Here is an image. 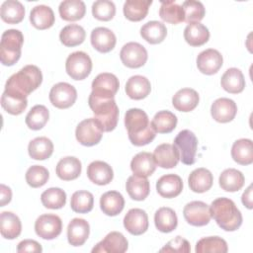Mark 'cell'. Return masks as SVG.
Instances as JSON below:
<instances>
[{"mask_svg":"<svg viewBox=\"0 0 253 253\" xmlns=\"http://www.w3.org/2000/svg\"><path fill=\"white\" fill-rule=\"evenodd\" d=\"M42 81L41 69L36 65H26L17 73L10 76L5 84L4 93L20 99L27 97L35 91Z\"/></svg>","mask_w":253,"mask_h":253,"instance_id":"cell-1","label":"cell"},{"mask_svg":"<svg viewBox=\"0 0 253 253\" xmlns=\"http://www.w3.org/2000/svg\"><path fill=\"white\" fill-rule=\"evenodd\" d=\"M125 126L127 129L128 139L135 146L150 143L156 135L147 114L141 109L131 108L125 115Z\"/></svg>","mask_w":253,"mask_h":253,"instance_id":"cell-2","label":"cell"},{"mask_svg":"<svg viewBox=\"0 0 253 253\" xmlns=\"http://www.w3.org/2000/svg\"><path fill=\"white\" fill-rule=\"evenodd\" d=\"M211 216L225 231H235L242 224V214L234 202L228 198H217L210 206Z\"/></svg>","mask_w":253,"mask_h":253,"instance_id":"cell-3","label":"cell"},{"mask_svg":"<svg viewBox=\"0 0 253 253\" xmlns=\"http://www.w3.org/2000/svg\"><path fill=\"white\" fill-rule=\"evenodd\" d=\"M88 104L104 131H112L119 121V108L114 98L103 99L92 94L89 95Z\"/></svg>","mask_w":253,"mask_h":253,"instance_id":"cell-4","label":"cell"},{"mask_svg":"<svg viewBox=\"0 0 253 253\" xmlns=\"http://www.w3.org/2000/svg\"><path fill=\"white\" fill-rule=\"evenodd\" d=\"M23 43L24 36L19 30L10 29L2 34L0 59L3 65L12 66L20 59Z\"/></svg>","mask_w":253,"mask_h":253,"instance_id":"cell-5","label":"cell"},{"mask_svg":"<svg viewBox=\"0 0 253 253\" xmlns=\"http://www.w3.org/2000/svg\"><path fill=\"white\" fill-rule=\"evenodd\" d=\"M174 146L179 152L180 160L185 165H193L196 162L198 138L189 129L181 130L174 139Z\"/></svg>","mask_w":253,"mask_h":253,"instance_id":"cell-6","label":"cell"},{"mask_svg":"<svg viewBox=\"0 0 253 253\" xmlns=\"http://www.w3.org/2000/svg\"><path fill=\"white\" fill-rule=\"evenodd\" d=\"M67 74L74 80H83L92 70V60L84 51H75L68 55L65 62Z\"/></svg>","mask_w":253,"mask_h":253,"instance_id":"cell-7","label":"cell"},{"mask_svg":"<svg viewBox=\"0 0 253 253\" xmlns=\"http://www.w3.org/2000/svg\"><path fill=\"white\" fill-rule=\"evenodd\" d=\"M104 130L95 118L83 120L78 124L75 136L78 142L84 146H93L100 142Z\"/></svg>","mask_w":253,"mask_h":253,"instance_id":"cell-8","label":"cell"},{"mask_svg":"<svg viewBox=\"0 0 253 253\" xmlns=\"http://www.w3.org/2000/svg\"><path fill=\"white\" fill-rule=\"evenodd\" d=\"M120 87L118 77L113 73H100L92 82V92L90 94L103 99L115 98Z\"/></svg>","mask_w":253,"mask_h":253,"instance_id":"cell-9","label":"cell"},{"mask_svg":"<svg viewBox=\"0 0 253 253\" xmlns=\"http://www.w3.org/2000/svg\"><path fill=\"white\" fill-rule=\"evenodd\" d=\"M62 230L61 218L56 214L45 213L40 215L35 222V231L42 239L51 240L57 237Z\"/></svg>","mask_w":253,"mask_h":253,"instance_id":"cell-10","label":"cell"},{"mask_svg":"<svg viewBox=\"0 0 253 253\" xmlns=\"http://www.w3.org/2000/svg\"><path fill=\"white\" fill-rule=\"evenodd\" d=\"M77 99V91L74 86L66 82H59L52 86L49 92L50 103L58 109L71 107Z\"/></svg>","mask_w":253,"mask_h":253,"instance_id":"cell-11","label":"cell"},{"mask_svg":"<svg viewBox=\"0 0 253 253\" xmlns=\"http://www.w3.org/2000/svg\"><path fill=\"white\" fill-rule=\"evenodd\" d=\"M147 50L146 48L134 42L126 43L120 52V58L124 65L128 68H139L147 61Z\"/></svg>","mask_w":253,"mask_h":253,"instance_id":"cell-12","label":"cell"},{"mask_svg":"<svg viewBox=\"0 0 253 253\" xmlns=\"http://www.w3.org/2000/svg\"><path fill=\"white\" fill-rule=\"evenodd\" d=\"M186 221L194 226L207 225L211 220L210 206L202 201H193L188 203L183 210Z\"/></svg>","mask_w":253,"mask_h":253,"instance_id":"cell-13","label":"cell"},{"mask_svg":"<svg viewBox=\"0 0 253 253\" xmlns=\"http://www.w3.org/2000/svg\"><path fill=\"white\" fill-rule=\"evenodd\" d=\"M128 242L123 233L112 231L92 249L93 253H124L127 250Z\"/></svg>","mask_w":253,"mask_h":253,"instance_id":"cell-14","label":"cell"},{"mask_svg":"<svg viewBox=\"0 0 253 253\" xmlns=\"http://www.w3.org/2000/svg\"><path fill=\"white\" fill-rule=\"evenodd\" d=\"M222 55L218 50L213 48L203 50L197 57V67L206 75H212L216 73L222 66Z\"/></svg>","mask_w":253,"mask_h":253,"instance_id":"cell-15","label":"cell"},{"mask_svg":"<svg viewBox=\"0 0 253 253\" xmlns=\"http://www.w3.org/2000/svg\"><path fill=\"white\" fill-rule=\"evenodd\" d=\"M125 228L132 235H141L148 229V216L141 209L129 210L124 217Z\"/></svg>","mask_w":253,"mask_h":253,"instance_id":"cell-16","label":"cell"},{"mask_svg":"<svg viewBox=\"0 0 253 253\" xmlns=\"http://www.w3.org/2000/svg\"><path fill=\"white\" fill-rule=\"evenodd\" d=\"M237 113V106L235 102L228 98L216 99L211 107V114L214 121L218 123L231 122Z\"/></svg>","mask_w":253,"mask_h":253,"instance_id":"cell-17","label":"cell"},{"mask_svg":"<svg viewBox=\"0 0 253 253\" xmlns=\"http://www.w3.org/2000/svg\"><path fill=\"white\" fill-rule=\"evenodd\" d=\"M91 44L93 47L102 53L111 51L117 42L115 34L108 28L98 27L91 32Z\"/></svg>","mask_w":253,"mask_h":253,"instance_id":"cell-18","label":"cell"},{"mask_svg":"<svg viewBox=\"0 0 253 253\" xmlns=\"http://www.w3.org/2000/svg\"><path fill=\"white\" fill-rule=\"evenodd\" d=\"M157 193L166 199L179 196L183 190V181L176 174H167L160 177L156 182Z\"/></svg>","mask_w":253,"mask_h":253,"instance_id":"cell-19","label":"cell"},{"mask_svg":"<svg viewBox=\"0 0 253 253\" xmlns=\"http://www.w3.org/2000/svg\"><path fill=\"white\" fill-rule=\"evenodd\" d=\"M152 155L155 164L165 169L175 167L180 160L177 148L174 146V144L170 143H162L158 145Z\"/></svg>","mask_w":253,"mask_h":253,"instance_id":"cell-20","label":"cell"},{"mask_svg":"<svg viewBox=\"0 0 253 253\" xmlns=\"http://www.w3.org/2000/svg\"><path fill=\"white\" fill-rule=\"evenodd\" d=\"M90 225L84 218H73L67 226V240L72 246L83 245L89 237Z\"/></svg>","mask_w":253,"mask_h":253,"instance_id":"cell-21","label":"cell"},{"mask_svg":"<svg viewBox=\"0 0 253 253\" xmlns=\"http://www.w3.org/2000/svg\"><path fill=\"white\" fill-rule=\"evenodd\" d=\"M87 176L89 180L94 184L104 186L108 185L113 180L114 172L108 163L96 160L88 165Z\"/></svg>","mask_w":253,"mask_h":253,"instance_id":"cell-22","label":"cell"},{"mask_svg":"<svg viewBox=\"0 0 253 253\" xmlns=\"http://www.w3.org/2000/svg\"><path fill=\"white\" fill-rule=\"evenodd\" d=\"M199 94L192 88H183L175 93L172 98L173 107L180 112H191L199 104Z\"/></svg>","mask_w":253,"mask_h":253,"instance_id":"cell-23","label":"cell"},{"mask_svg":"<svg viewBox=\"0 0 253 253\" xmlns=\"http://www.w3.org/2000/svg\"><path fill=\"white\" fill-rule=\"evenodd\" d=\"M125 90L130 99L141 100L149 95L151 91V84L146 77L133 75L126 81Z\"/></svg>","mask_w":253,"mask_h":253,"instance_id":"cell-24","label":"cell"},{"mask_svg":"<svg viewBox=\"0 0 253 253\" xmlns=\"http://www.w3.org/2000/svg\"><path fill=\"white\" fill-rule=\"evenodd\" d=\"M81 170V162L74 156H66L61 158L55 168L56 175L63 181H71L78 178Z\"/></svg>","mask_w":253,"mask_h":253,"instance_id":"cell-25","label":"cell"},{"mask_svg":"<svg viewBox=\"0 0 253 253\" xmlns=\"http://www.w3.org/2000/svg\"><path fill=\"white\" fill-rule=\"evenodd\" d=\"M130 169L133 175L145 178L151 176L156 169L153 155L145 151L137 153L130 161Z\"/></svg>","mask_w":253,"mask_h":253,"instance_id":"cell-26","label":"cell"},{"mask_svg":"<svg viewBox=\"0 0 253 253\" xmlns=\"http://www.w3.org/2000/svg\"><path fill=\"white\" fill-rule=\"evenodd\" d=\"M54 21L55 17L52 9L45 5H37L30 13V22L38 30L49 29Z\"/></svg>","mask_w":253,"mask_h":253,"instance_id":"cell-27","label":"cell"},{"mask_svg":"<svg viewBox=\"0 0 253 253\" xmlns=\"http://www.w3.org/2000/svg\"><path fill=\"white\" fill-rule=\"evenodd\" d=\"M213 182L212 174L206 168H197L191 172L188 178L190 189L195 193H205L209 191Z\"/></svg>","mask_w":253,"mask_h":253,"instance_id":"cell-28","label":"cell"},{"mask_svg":"<svg viewBox=\"0 0 253 253\" xmlns=\"http://www.w3.org/2000/svg\"><path fill=\"white\" fill-rule=\"evenodd\" d=\"M220 85L228 93H241L245 87V79L243 73L238 68H228L221 76Z\"/></svg>","mask_w":253,"mask_h":253,"instance_id":"cell-29","label":"cell"},{"mask_svg":"<svg viewBox=\"0 0 253 253\" xmlns=\"http://www.w3.org/2000/svg\"><path fill=\"white\" fill-rule=\"evenodd\" d=\"M125 207V199L123 195L117 191H109L101 196L100 208L102 211L109 215H118Z\"/></svg>","mask_w":253,"mask_h":253,"instance_id":"cell-30","label":"cell"},{"mask_svg":"<svg viewBox=\"0 0 253 253\" xmlns=\"http://www.w3.org/2000/svg\"><path fill=\"white\" fill-rule=\"evenodd\" d=\"M0 231L6 239L17 238L22 231V223L19 216L11 211H3L0 214Z\"/></svg>","mask_w":253,"mask_h":253,"instance_id":"cell-31","label":"cell"},{"mask_svg":"<svg viewBox=\"0 0 253 253\" xmlns=\"http://www.w3.org/2000/svg\"><path fill=\"white\" fill-rule=\"evenodd\" d=\"M232 159L240 165H250L253 162V144L248 138H240L231 147Z\"/></svg>","mask_w":253,"mask_h":253,"instance_id":"cell-32","label":"cell"},{"mask_svg":"<svg viewBox=\"0 0 253 253\" xmlns=\"http://www.w3.org/2000/svg\"><path fill=\"white\" fill-rule=\"evenodd\" d=\"M126 189L128 196L134 201H143L150 192L149 181L145 177L136 175L129 176L126 183Z\"/></svg>","mask_w":253,"mask_h":253,"instance_id":"cell-33","label":"cell"},{"mask_svg":"<svg viewBox=\"0 0 253 253\" xmlns=\"http://www.w3.org/2000/svg\"><path fill=\"white\" fill-rule=\"evenodd\" d=\"M58 12L64 21L74 22L81 20L86 13L85 3L81 0H65L59 4Z\"/></svg>","mask_w":253,"mask_h":253,"instance_id":"cell-34","label":"cell"},{"mask_svg":"<svg viewBox=\"0 0 253 253\" xmlns=\"http://www.w3.org/2000/svg\"><path fill=\"white\" fill-rule=\"evenodd\" d=\"M154 223L159 231L164 233L171 232L177 227V214L171 208L162 207L155 211Z\"/></svg>","mask_w":253,"mask_h":253,"instance_id":"cell-35","label":"cell"},{"mask_svg":"<svg viewBox=\"0 0 253 253\" xmlns=\"http://www.w3.org/2000/svg\"><path fill=\"white\" fill-rule=\"evenodd\" d=\"M151 4V0H127L124 4V15L129 21L139 22L146 17Z\"/></svg>","mask_w":253,"mask_h":253,"instance_id":"cell-36","label":"cell"},{"mask_svg":"<svg viewBox=\"0 0 253 253\" xmlns=\"http://www.w3.org/2000/svg\"><path fill=\"white\" fill-rule=\"evenodd\" d=\"M28 152L30 157L35 160H45L53 152V143L45 136L36 137L30 141Z\"/></svg>","mask_w":253,"mask_h":253,"instance_id":"cell-37","label":"cell"},{"mask_svg":"<svg viewBox=\"0 0 253 253\" xmlns=\"http://www.w3.org/2000/svg\"><path fill=\"white\" fill-rule=\"evenodd\" d=\"M140 36L151 44L162 42L167 36L166 26L158 21H149L140 29Z\"/></svg>","mask_w":253,"mask_h":253,"instance_id":"cell-38","label":"cell"},{"mask_svg":"<svg viewBox=\"0 0 253 253\" xmlns=\"http://www.w3.org/2000/svg\"><path fill=\"white\" fill-rule=\"evenodd\" d=\"M184 39L192 46L205 44L210 39L209 29L201 23L188 24L184 30Z\"/></svg>","mask_w":253,"mask_h":253,"instance_id":"cell-39","label":"cell"},{"mask_svg":"<svg viewBox=\"0 0 253 253\" xmlns=\"http://www.w3.org/2000/svg\"><path fill=\"white\" fill-rule=\"evenodd\" d=\"M244 182L245 178L242 172L234 168H228L222 171L218 179L220 188L226 192L239 191L243 187Z\"/></svg>","mask_w":253,"mask_h":253,"instance_id":"cell-40","label":"cell"},{"mask_svg":"<svg viewBox=\"0 0 253 253\" xmlns=\"http://www.w3.org/2000/svg\"><path fill=\"white\" fill-rule=\"evenodd\" d=\"M0 16L5 23L18 24L25 17V7L17 0H7L1 5Z\"/></svg>","mask_w":253,"mask_h":253,"instance_id":"cell-41","label":"cell"},{"mask_svg":"<svg viewBox=\"0 0 253 253\" xmlns=\"http://www.w3.org/2000/svg\"><path fill=\"white\" fill-rule=\"evenodd\" d=\"M159 16L162 21L173 25L180 24L185 20L183 7L175 1H161Z\"/></svg>","mask_w":253,"mask_h":253,"instance_id":"cell-42","label":"cell"},{"mask_svg":"<svg viewBox=\"0 0 253 253\" xmlns=\"http://www.w3.org/2000/svg\"><path fill=\"white\" fill-rule=\"evenodd\" d=\"M86 37L85 30L77 25L70 24L65 26L59 33V40L65 46H76L81 44Z\"/></svg>","mask_w":253,"mask_h":253,"instance_id":"cell-43","label":"cell"},{"mask_svg":"<svg viewBox=\"0 0 253 253\" xmlns=\"http://www.w3.org/2000/svg\"><path fill=\"white\" fill-rule=\"evenodd\" d=\"M177 117L170 111H160L155 114L151 121L154 130L158 133H169L177 126Z\"/></svg>","mask_w":253,"mask_h":253,"instance_id":"cell-44","label":"cell"},{"mask_svg":"<svg viewBox=\"0 0 253 253\" xmlns=\"http://www.w3.org/2000/svg\"><path fill=\"white\" fill-rule=\"evenodd\" d=\"M49 118V112L43 105L34 106L26 116V125L33 130H39L44 126Z\"/></svg>","mask_w":253,"mask_h":253,"instance_id":"cell-45","label":"cell"},{"mask_svg":"<svg viewBox=\"0 0 253 253\" xmlns=\"http://www.w3.org/2000/svg\"><path fill=\"white\" fill-rule=\"evenodd\" d=\"M41 201L43 207L50 210H58L66 204V193L60 188L52 187L42 192Z\"/></svg>","mask_w":253,"mask_h":253,"instance_id":"cell-46","label":"cell"},{"mask_svg":"<svg viewBox=\"0 0 253 253\" xmlns=\"http://www.w3.org/2000/svg\"><path fill=\"white\" fill-rule=\"evenodd\" d=\"M94 206V197L88 191H76L72 194L70 207L73 211L78 213H87L92 211Z\"/></svg>","mask_w":253,"mask_h":253,"instance_id":"cell-47","label":"cell"},{"mask_svg":"<svg viewBox=\"0 0 253 253\" xmlns=\"http://www.w3.org/2000/svg\"><path fill=\"white\" fill-rule=\"evenodd\" d=\"M228 247L224 239L219 236H209L200 239L197 244L195 251L197 253H207V252H227Z\"/></svg>","mask_w":253,"mask_h":253,"instance_id":"cell-48","label":"cell"},{"mask_svg":"<svg viewBox=\"0 0 253 253\" xmlns=\"http://www.w3.org/2000/svg\"><path fill=\"white\" fill-rule=\"evenodd\" d=\"M184 10V16L187 23H200L201 20L204 19L206 14L205 7L202 2L195 1V0H188L185 1L182 5Z\"/></svg>","mask_w":253,"mask_h":253,"instance_id":"cell-49","label":"cell"},{"mask_svg":"<svg viewBox=\"0 0 253 253\" xmlns=\"http://www.w3.org/2000/svg\"><path fill=\"white\" fill-rule=\"evenodd\" d=\"M49 178L47 169L41 165H33L26 172V181L32 188L43 186Z\"/></svg>","mask_w":253,"mask_h":253,"instance_id":"cell-50","label":"cell"},{"mask_svg":"<svg viewBox=\"0 0 253 253\" xmlns=\"http://www.w3.org/2000/svg\"><path fill=\"white\" fill-rule=\"evenodd\" d=\"M92 14L99 21H110L116 14V6L112 1L98 0L92 5Z\"/></svg>","mask_w":253,"mask_h":253,"instance_id":"cell-51","label":"cell"},{"mask_svg":"<svg viewBox=\"0 0 253 253\" xmlns=\"http://www.w3.org/2000/svg\"><path fill=\"white\" fill-rule=\"evenodd\" d=\"M1 106L8 114L17 116L26 110L28 106V100L20 99L3 92L1 97Z\"/></svg>","mask_w":253,"mask_h":253,"instance_id":"cell-52","label":"cell"},{"mask_svg":"<svg viewBox=\"0 0 253 253\" xmlns=\"http://www.w3.org/2000/svg\"><path fill=\"white\" fill-rule=\"evenodd\" d=\"M191 251V246L188 240L182 236H176L171 239L163 248L160 249V252H178V253H188Z\"/></svg>","mask_w":253,"mask_h":253,"instance_id":"cell-53","label":"cell"},{"mask_svg":"<svg viewBox=\"0 0 253 253\" xmlns=\"http://www.w3.org/2000/svg\"><path fill=\"white\" fill-rule=\"evenodd\" d=\"M17 251L20 253H23V252H37L38 253V252H42V248L38 241L33 240V239H25L18 244Z\"/></svg>","mask_w":253,"mask_h":253,"instance_id":"cell-54","label":"cell"},{"mask_svg":"<svg viewBox=\"0 0 253 253\" xmlns=\"http://www.w3.org/2000/svg\"><path fill=\"white\" fill-rule=\"evenodd\" d=\"M0 192H1V202L0 207H4L6 204H9L12 199V191L9 187L4 184L0 185Z\"/></svg>","mask_w":253,"mask_h":253,"instance_id":"cell-55","label":"cell"},{"mask_svg":"<svg viewBox=\"0 0 253 253\" xmlns=\"http://www.w3.org/2000/svg\"><path fill=\"white\" fill-rule=\"evenodd\" d=\"M241 201L242 204L249 210H251L253 208L252 205V185H249L248 188L244 191V193L242 194L241 197Z\"/></svg>","mask_w":253,"mask_h":253,"instance_id":"cell-56","label":"cell"}]
</instances>
